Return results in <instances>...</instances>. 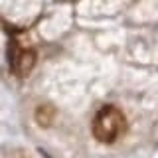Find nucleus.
<instances>
[{
  "label": "nucleus",
  "mask_w": 158,
  "mask_h": 158,
  "mask_svg": "<svg viewBox=\"0 0 158 158\" xmlns=\"http://www.w3.org/2000/svg\"><path fill=\"white\" fill-rule=\"evenodd\" d=\"M125 127H127L125 115H123L117 107L105 105L95 115V118H93L91 131H93V136H95L99 142L111 144V142H115L117 138L121 136V132L125 131Z\"/></svg>",
  "instance_id": "obj_1"
},
{
  "label": "nucleus",
  "mask_w": 158,
  "mask_h": 158,
  "mask_svg": "<svg viewBox=\"0 0 158 158\" xmlns=\"http://www.w3.org/2000/svg\"><path fill=\"white\" fill-rule=\"evenodd\" d=\"M36 65V52L34 49H16V53H10V67L18 75H28Z\"/></svg>",
  "instance_id": "obj_2"
},
{
  "label": "nucleus",
  "mask_w": 158,
  "mask_h": 158,
  "mask_svg": "<svg viewBox=\"0 0 158 158\" xmlns=\"http://www.w3.org/2000/svg\"><path fill=\"white\" fill-rule=\"evenodd\" d=\"M53 118H56V109L52 105H42L36 111V121L40 127H52Z\"/></svg>",
  "instance_id": "obj_3"
}]
</instances>
